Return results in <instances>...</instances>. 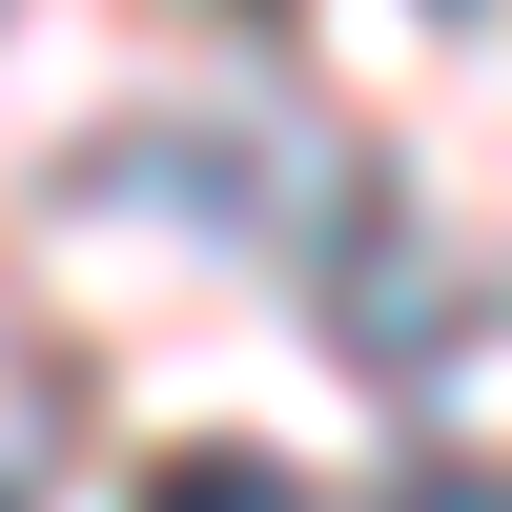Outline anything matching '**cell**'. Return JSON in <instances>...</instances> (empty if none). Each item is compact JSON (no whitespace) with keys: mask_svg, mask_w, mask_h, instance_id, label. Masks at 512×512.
Wrapping results in <instances>:
<instances>
[{"mask_svg":"<svg viewBox=\"0 0 512 512\" xmlns=\"http://www.w3.org/2000/svg\"><path fill=\"white\" fill-rule=\"evenodd\" d=\"M62 431H82V369H21V349H0V512L62 472Z\"/></svg>","mask_w":512,"mask_h":512,"instance_id":"obj_1","label":"cell"},{"mask_svg":"<svg viewBox=\"0 0 512 512\" xmlns=\"http://www.w3.org/2000/svg\"><path fill=\"white\" fill-rule=\"evenodd\" d=\"M410 512H512V451H431V472H410Z\"/></svg>","mask_w":512,"mask_h":512,"instance_id":"obj_3","label":"cell"},{"mask_svg":"<svg viewBox=\"0 0 512 512\" xmlns=\"http://www.w3.org/2000/svg\"><path fill=\"white\" fill-rule=\"evenodd\" d=\"M144 512H308V472H287V451H164Z\"/></svg>","mask_w":512,"mask_h":512,"instance_id":"obj_2","label":"cell"}]
</instances>
